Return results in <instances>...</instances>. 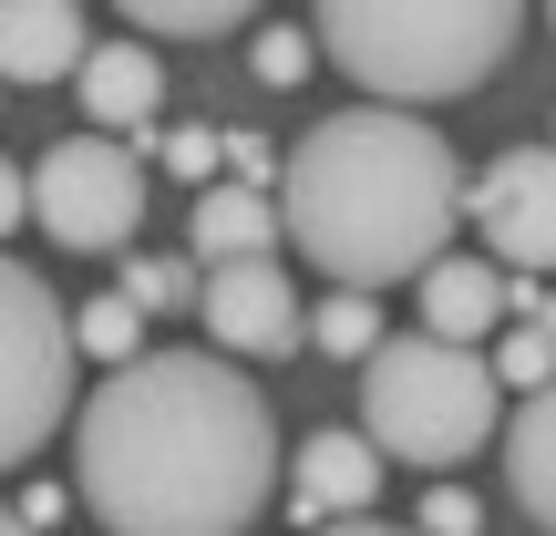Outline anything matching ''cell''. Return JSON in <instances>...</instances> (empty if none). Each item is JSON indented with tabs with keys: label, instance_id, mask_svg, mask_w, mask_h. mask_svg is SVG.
I'll use <instances>...</instances> for the list:
<instances>
[{
	"label": "cell",
	"instance_id": "obj_7",
	"mask_svg": "<svg viewBox=\"0 0 556 536\" xmlns=\"http://www.w3.org/2000/svg\"><path fill=\"white\" fill-rule=\"evenodd\" d=\"M197 310H206V331H217V351H248V361H278V351L309 340L299 289H289V269H278L268 248H258V259H206Z\"/></svg>",
	"mask_w": 556,
	"mask_h": 536
},
{
	"label": "cell",
	"instance_id": "obj_10",
	"mask_svg": "<svg viewBox=\"0 0 556 536\" xmlns=\"http://www.w3.org/2000/svg\"><path fill=\"white\" fill-rule=\"evenodd\" d=\"M83 94V124H114V135H144V124L165 114V62L144 52V41H93L73 73Z\"/></svg>",
	"mask_w": 556,
	"mask_h": 536
},
{
	"label": "cell",
	"instance_id": "obj_25",
	"mask_svg": "<svg viewBox=\"0 0 556 536\" xmlns=\"http://www.w3.org/2000/svg\"><path fill=\"white\" fill-rule=\"evenodd\" d=\"M309 536H433V526H371V516H330V526H309Z\"/></svg>",
	"mask_w": 556,
	"mask_h": 536
},
{
	"label": "cell",
	"instance_id": "obj_13",
	"mask_svg": "<svg viewBox=\"0 0 556 536\" xmlns=\"http://www.w3.org/2000/svg\"><path fill=\"white\" fill-rule=\"evenodd\" d=\"M186 227H197V269H206V259H258L278 227H289V207H268V186L238 176V186H206Z\"/></svg>",
	"mask_w": 556,
	"mask_h": 536
},
{
	"label": "cell",
	"instance_id": "obj_15",
	"mask_svg": "<svg viewBox=\"0 0 556 536\" xmlns=\"http://www.w3.org/2000/svg\"><path fill=\"white\" fill-rule=\"evenodd\" d=\"M381 310H371V289H351V278H330V299L309 310V351H330V361H371L381 351Z\"/></svg>",
	"mask_w": 556,
	"mask_h": 536
},
{
	"label": "cell",
	"instance_id": "obj_2",
	"mask_svg": "<svg viewBox=\"0 0 556 536\" xmlns=\"http://www.w3.org/2000/svg\"><path fill=\"white\" fill-rule=\"evenodd\" d=\"M464 165L413 103H361V114H330L289 145V176H278V207H289V248L319 278H351V289H392V278H422L443 259L464 217Z\"/></svg>",
	"mask_w": 556,
	"mask_h": 536
},
{
	"label": "cell",
	"instance_id": "obj_24",
	"mask_svg": "<svg viewBox=\"0 0 556 536\" xmlns=\"http://www.w3.org/2000/svg\"><path fill=\"white\" fill-rule=\"evenodd\" d=\"M0 217H11V227L31 217V176H21V165H0Z\"/></svg>",
	"mask_w": 556,
	"mask_h": 536
},
{
	"label": "cell",
	"instance_id": "obj_14",
	"mask_svg": "<svg viewBox=\"0 0 556 536\" xmlns=\"http://www.w3.org/2000/svg\"><path fill=\"white\" fill-rule=\"evenodd\" d=\"M505 475H516V506L556 536V382L516 402V444H505Z\"/></svg>",
	"mask_w": 556,
	"mask_h": 536
},
{
	"label": "cell",
	"instance_id": "obj_1",
	"mask_svg": "<svg viewBox=\"0 0 556 536\" xmlns=\"http://www.w3.org/2000/svg\"><path fill=\"white\" fill-rule=\"evenodd\" d=\"M268 475V392L217 351H135L73 413V496L103 536H248Z\"/></svg>",
	"mask_w": 556,
	"mask_h": 536
},
{
	"label": "cell",
	"instance_id": "obj_3",
	"mask_svg": "<svg viewBox=\"0 0 556 536\" xmlns=\"http://www.w3.org/2000/svg\"><path fill=\"white\" fill-rule=\"evenodd\" d=\"M309 32L330 41V62L361 94L454 103L495 83V62L526 32V0H309Z\"/></svg>",
	"mask_w": 556,
	"mask_h": 536
},
{
	"label": "cell",
	"instance_id": "obj_22",
	"mask_svg": "<svg viewBox=\"0 0 556 536\" xmlns=\"http://www.w3.org/2000/svg\"><path fill=\"white\" fill-rule=\"evenodd\" d=\"M422 526H433V536H475V526H484V506L464 496V485H422Z\"/></svg>",
	"mask_w": 556,
	"mask_h": 536
},
{
	"label": "cell",
	"instance_id": "obj_8",
	"mask_svg": "<svg viewBox=\"0 0 556 536\" xmlns=\"http://www.w3.org/2000/svg\"><path fill=\"white\" fill-rule=\"evenodd\" d=\"M464 217L484 227V248H495L505 269H556V145L495 155L475 176V197H464Z\"/></svg>",
	"mask_w": 556,
	"mask_h": 536
},
{
	"label": "cell",
	"instance_id": "obj_19",
	"mask_svg": "<svg viewBox=\"0 0 556 536\" xmlns=\"http://www.w3.org/2000/svg\"><path fill=\"white\" fill-rule=\"evenodd\" d=\"M319 52H330L319 32H278V21H268L258 41H248V62H258V83H268V94H289V83H309V62H319Z\"/></svg>",
	"mask_w": 556,
	"mask_h": 536
},
{
	"label": "cell",
	"instance_id": "obj_9",
	"mask_svg": "<svg viewBox=\"0 0 556 536\" xmlns=\"http://www.w3.org/2000/svg\"><path fill=\"white\" fill-rule=\"evenodd\" d=\"M381 464H392V454H381V434H371V423H361V434H340V423H330V434H309V444L289 454V516H299V526L371 516Z\"/></svg>",
	"mask_w": 556,
	"mask_h": 536
},
{
	"label": "cell",
	"instance_id": "obj_17",
	"mask_svg": "<svg viewBox=\"0 0 556 536\" xmlns=\"http://www.w3.org/2000/svg\"><path fill=\"white\" fill-rule=\"evenodd\" d=\"M73 320H83V351H93V361H135V340H144V320H155V310H144L135 289H93Z\"/></svg>",
	"mask_w": 556,
	"mask_h": 536
},
{
	"label": "cell",
	"instance_id": "obj_21",
	"mask_svg": "<svg viewBox=\"0 0 556 536\" xmlns=\"http://www.w3.org/2000/svg\"><path fill=\"white\" fill-rule=\"evenodd\" d=\"M197 278H206V269H197ZM197 278H186V259H135V269H124V289H135L144 310H176Z\"/></svg>",
	"mask_w": 556,
	"mask_h": 536
},
{
	"label": "cell",
	"instance_id": "obj_16",
	"mask_svg": "<svg viewBox=\"0 0 556 536\" xmlns=\"http://www.w3.org/2000/svg\"><path fill=\"white\" fill-rule=\"evenodd\" d=\"M135 32H165V41H206V32H238L258 0H114Z\"/></svg>",
	"mask_w": 556,
	"mask_h": 536
},
{
	"label": "cell",
	"instance_id": "obj_5",
	"mask_svg": "<svg viewBox=\"0 0 556 536\" xmlns=\"http://www.w3.org/2000/svg\"><path fill=\"white\" fill-rule=\"evenodd\" d=\"M73 361H83V320L52 299L41 269H0V454H41L73 423Z\"/></svg>",
	"mask_w": 556,
	"mask_h": 536
},
{
	"label": "cell",
	"instance_id": "obj_26",
	"mask_svg": "<svg viewBox=\"0 0 556 536\" xmlns=\"http://www.w3.org/2000/svg\"><path fill=\"white\" fill-rule=\"evenodd\" d=\"M0 536H52V526H31V516H0Z\"/></svg>",
	"mask_w": 556,
	"mask_h": 536
},
{
	"label": "cell",
	"instance_id": "obj_12",
	"mask_svg": "<svg viewBox=\"0 0 556 536\" xmlns=\"http://www.w3.org/2000/svg\"><path fill=\"white\" fill-rule=\"evenodd\" d=\"M526 310V289H505V259H433L422 269V320L454 340H484Z\"/></svg>",
	"mask_w": 556,
	"mask_h": 536
},
{
	"label": "cell",
	"instance_id": "obj_11",
	"mask_svg": "<svg viewBox=\"0 0 556 536\" xmlns=\"http://www.w3.org/2000/svg\"><path fill=\"white\" fill-rule=\"evenodd\" d=\"M83 0H0V73L11 83H62L83 73Z\"/></svg>",
	"mask_w": 556,
	"mask_h": 536
},
{
	"label": "cell",
	"instance_id": "obj_18",
	"mask_svg": "<svg viewBox=\"0 0 556 536\" xmlns=\"http://www.w3.org/2000/svg\"><path fill=\"white\" fill-rule=\"evenodd\" d=\"M495 372L516 382V392H536V382H556V331H546L536 310H516V320H505V351H495Z\"/></svg>",
	"mask_w": 556,
	"mask_h": 536
},
{
	"label": "cell",
	"instance_id": "obj_27",
	"mask_svg": "<svg viewBox=\"0 0 556 536\" xmlns=\"http://www.w3.org/2000/svg\"><path fill=\"white\" fill-rule=\"evenodd\" d=\"M546 32H556V0H546Z\"/></svg>",
	"mask_w": 556,
	"mask_h": 536
},
{
	"label": "cell",
	"instance_id": "obj_4",
	"mask_svg": "<svg viewBox=\"0 0 556 536\" xmlns=\"http://www.w3.org/2000/svg\"><path fill=\"white\" fill-rule=\"evenodd\" d=\"M495 402H505V372L454 331H392L371 361H361V423L381 434V454L422 464V475H454L464 454L495 444Z\"/></svg>",
	"mask_w": 556,
	"mask_h": 536
},
{
	"label": "cell",
	"instance_id": "obj_23",
	"mask_svg": "<svg viewBox=\"0 0 556 536\" xmlns=\"http://www.w3.org/2000/svg\"><path fill=\"white\" fill-rule=\"evenodd\" d=\"M227 165H238L248 186H268V176H289V165H268V145H258V135H238V145H227Z\"/></svg>",
	"mask_w": 556,
	"mask_h": 536
},
{
	"label": "cell",
	"instance_id": "obj_20",
	"mask_svg": "<svg viewBox=\"0 0 556 536\" xmlns=\"http://www.w3.org/2000/svg\"><path fill=\"white\" fill-rule=\"evenodd\" d=\"M155 155L176 165V176H217V165H227V145L206 135V124H165V135H155Z\"/></svg>",
	"mask_w": 556,
	"mask_h": 536
},
{
	"label": "cell",
	"instance_id": "obj_6",
	"mask_svg": "<svg viewBox=\"0 0 556 536\" xmlns=\"http://www.w3.org/2000/svg\"><path fill=\"white\" fill-rule=\"evenodd\" d=\"M31 217L52 248H83V259H103V248H135L144 227V155L103 124V135H62L52 155L31 165Z\"/></svg>",
	"mask_w": 556,
	"mask_h": 536
}]
</instances>
